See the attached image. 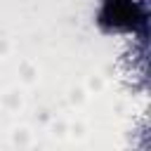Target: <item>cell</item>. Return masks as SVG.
Returning <instances> with one entry per match:
<instances>
[{
    "label": "cell",
    "mask_w": 151,
    "mask_h": 151,
    "mask_svg": "<svg viewBox=\"0 0 151 151\" xmlns=\"http://www.w3.org/2000/svg\"><path fill=\"white\" fill-rule=\"evenodd\" d=\"M142 19L137 0H104L101 21L113 28H134Z\"/></svg>",
    "instance_id": "obj_1"
}]
</instances>
